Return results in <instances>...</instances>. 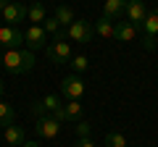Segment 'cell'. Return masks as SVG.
<instances>
[{
  "label": "cell",
  "mask_w": 158,
  "mask_h": 147,
  "mask_svg": "<svg viewBox=\"0 0 158 147\" xmlns=\"http://www.w3.org/2000/svg\"><path fill=\"white\" fill-rule=\"evenodd\" d=\"M3 68L8 74H27L34 68V53L21 47V50H6L3 53Z\"/></svg>",
  "instance_id": "1"
},
{
  "label": "cell",
  "mask_w": 158,
  "mask_h": 147,
  "mask_svg": "<svg viewBox=\"0 0 158 147\" xmlns=\"http://www.w3.org/2000/svg\"><path fill=\"white\" fill-rule=\"evenodd\" d=\"M92 34H95L92 24L87 21V18H77V21L66 29V40L69 42H79V45H87V42L92 40Z\"/></svg>",
  "instance_id": "2"
},
{
  "label": "cell",
  "mask_w": 158,
  "mask_h": 147,
  "mask_svg": "<svg viewBox=\"0 0 158 147\" xmlns=\"http://www.w3.org/2000/svg\"><path fill=\"white\" fill-rule=\"evenodd\" d=\"M27 11H29V6H24L19 0H8L6 8L0 11V18H3V24H8V26H19L21 21H27Z\"/></svg>",
  "instance_id": "3"
},
{
  "label": "cell",
  "mask_w": 158,
  "mask_h": 147,
  "mask_svg": "<svg viewBox=\"0 0 158 147\" xmlns=\"http://www.w3.org/2000/svg\"><path fill=\"white\" fill-rule=\"evenodd\" d=\"M24 45H27V50L37 53V50H45L48 47V32L42 29V24H32V26L24 29Z\"/></svg>",
  "instance_id": "4"
},
{
  "label": "cell",
  "mask_w": 158,
  "mask_h": 147,
  "mask_svg": "<svg viewBox=\"0 0 158 147\" xmlns=\"http://www.w3.org/2000/svg\"><path fill=\"white\" fill-rule=\"evenodd\" d=\"M0 47L3 50H21L24 47V32L19 26H0Z\"/></svg>",
  "instance_id": "5"
},
{
  "label": "cell",
  "mask_w": 158,
  "mask_h": 147,
  "mask_svg": "<svg viewBox=\"0 0 158 147\" xmlns=\"http://www.w3.org/2000/svg\"><path fill=\"white\" fill-rule=\"evenodd\" d=\"M45 53L50 58V63H69L71 61V45H69V40H56L53 37V42H48Z\"/></svg>",
  "instance_id": "6"
},
{
  "label": "cell",
  "mask_w": 158,
  "mask_h": 147,
  "mask_svg": "<svg viewBox=\"0 0 158 147\" xmlns=\"http://www.w3.org/2000/svg\"><path fill=\"white\" fill-rule=\"evenodd\" d=\"M124 16H127V21H129L132 26L137 29V32H142V24H145V18H148V8H145V3H142V0H127V11H124Z\"/></svg>",
  "instance_id": "7"
},
{
  "label": "cell",
  "mask_w": 158,
  "mask_h": 147,
  "mask_svg": "<svg viewBox=\"0 0 158 147\" xmlns=\"http://www.w3.org/2000/svg\"><path fill=\"white\" fill-rule=\"evenodd\" d=\"M34 129H37L40 139H56V137L61 134V121H58L56 116H40Z\"/></svg>",
  "instance_id": "8"
},
{
  "label": "cell",
  "mask_w": 158,
  "mask_h": 147,
  "mask_svg": "<svg viewBox=\"0 0 158 147\" xmlns=\"http://www.w3.org/2000/svg\"><path fill=\"white\" fill-rule=\"evenodd\" d=\"M61 95L66 100H82V95H85V81H82L79 74H71V76H66L61 81Z\"/></svg>",
  "instance_id": "9"
},
{
  "label": "cell",
  "mask_w": 158,
  "mask_h": 147,
  "mask_svg": "<svg viewBox=\"0 0 158 147\" xmlns=\"http://www.w3.org/2000/svg\"><path fill=\"white\" fill-rule=\"evenodd\" d=\"M142 34H145V50H153L158 40V8L148 11V18L142 24Z\"/></svg>",
  "instance_id": "10"
},
{
  "label": "cell",
  "mask_w": 158,
  "mask_h": 147,
  "mask_svg": "<svg viewBox=\"0 0 158 147\" xmlns=\"http://www.w3.org/2000/svg\"><path fill=\"white\" fill-rule=\"evenodd\" d=\"M127 11V0H106L103 3V18H108V21H121V16H124Z\"/></svg>",
  "instance_id": "11"
},
{
  "label": "cell",
  "mask_w": 158,
  "mask_h": 147,
  "mask_svg": "<svg viewBox=\"0 0 158 147\" xmlns=\"http://www.w3.org/2000/svg\"><path fill=\"white\" fill-rule=\"evenodd\" d=\"M135 37H137V29L132 26L127 18L116 21V32H113V40H116V42H132Z\"/></svg>",
  "instance_id": "12"
},
{
  "label": "cell",
  "mask_w": 158,
  "mask_h": 147,
  "mask_svg": "<svg viewBox=\"0 0 158 147\" xmlns=\"http://www.w3.org/2000/svg\"><path fill=\"white\" fill-rule=\"evenodd\" d=\"M3 137H6L8 147H21L24 142H27V134H24V129H21V126H16V124L6 126V129H3Z\"/></svg>",
  "instance_id": "13"
},
{
  "label": "cell",
  "mask_w": 158,
  "mask_h": 147,
  "mask_svg": "<svg viewBox=\"0 0 158 147\" xmlns=\"http://www.w3.org/2000/svg\"><path fill=\"white\" fill-rule=\"evenodd\" d=\"M82 113H85V108H82V100H66L63 102V121H82Z\"/></svg>",
  "instance_id": "14"
},
{
  "label": "cell",
  "mask_w": 158,
  "mask_h": 147,
  "mask_svg": "<svg viewBox=\"0 0 158 147\" xmlns=\"http://www.w3.org/2000/svg\"><path fill=\"white\" fill-rule=\"evenodd\" d=\"M53 18L61 24V29H69L74 21H77V16H74L71 6H58V8H56V13H53Z\"/></svg>",
  "instance_id": "15"
},
{
  "label": "cell",
  "mask_w": 158,
  "mask_h": 147,
  "mask_svg": "<svg viewBox=\"0 0 158 147\" xmlns=\"http://www.w3.org/2000/svg\"><path fill=\"white\" fill-rule=\"evenodd\" d=\"M92 29H95V34H98V37H103V40H113V32H116V24L100 16V21H98V24H92Z\"/></svg>",
  "instance_id": "16"
},
{
  "label": "cell",
  "mask_w": 158,
  "mask_h": 147,
  "mask_svg": "<svg viewBox=\"0 0 158 147\" xmlns=\"http://www.w3.org/2000/svg\"><path fill=\"white\" fill-rule=\"evenodd\" d=\"M48 18V11H45V6H42V3H32V6H29V11H27V21H32V24H42Z\"/></svg>",
  "instance_id": "17"
},
{
  "label": "cell",
  "mask_w": 158,
  "mask_h": 147,
  "mask_svg": "<svg viewBox=\"0 0 158 147\" xmlns=\"http://www.w3.org/2000/svg\"><path fill=\"white\" fill-rule=\"evenodd\" d=\"M11 124H16V110L0 100V126H11Z\"/></svg>",
  "instance_id": "18"
},
{
  "label": "cell",
  "mask_w": 158,
  "mask_h": 147,
  "mask_svg": "<svg viewBox=\"0 0 158 147\" xmlns=\"http://www.w3.org/2000/svg\"><path fill=\"white\" fill-rule=\"evenodd\" d=\"M106 147H127V137L121 134V131H108Z\"/></svg>",
  "instance_id": "19"
},
{
  "label": "cell",
  "mask_w": 158,
  "mask_h": 147,
  "mask_svg": "<svg viewBox=\"0 0 158 147\" xmlns=\"http://www.w3.org/2000/svg\"><path fill=\"white\" fill-rule=\"evenodd\" d=\"M69 66L74 68V74H85L87 68H90V61H87V55H74Z\"/></svg>",
  "instance_id": "20"
},
{
  "label": "cell",
  "mask_w": 158,
  "mask_h": 147,
  "mask_svg": "<svg viewBox=\"0 0 158 147\" xmlns=\"http://www.w3.org/2000/svg\"><path fill=\"white\" fill-rule=\"evenodd\" d=\"M90 131H92V126L87 124V121H77V124H74V134H77V139L90 137Z\"/></svg>",
  "instance_id": "21"
},
{
  "label": "cell",
  "mask_w": 158,
  "mask_h": 147,
  "mask_svg": "<svg viewBox=\"0 0 158 147\" xmlns=\"http://www.w3.org/2000/svg\"><path fill=\"white\" fill-rule=\"evenodd\" d=\"M42 29H45L48 34H58L61 32V24H58L56 18H45V21H42Z\"/></svg>",
  "instance_id": "22"
},
{
  "label": "cell",
  "mask_w": 158,
  "mask_h": 147,
  "mask_svg": "<svg viewBox=\"0 0 158 147\" xmlns=\"http://www.w3.org/2000/svg\"><path fill=\"white\" fill-rule=\"evenodd\" d=\"M74 147H95V142L90 139V137H85V139H77V145Z\"/></svg>",
  "instance_id": "23"
},
{
  "label": "cell",
  "mask_w": 158,
  "mask_h": 147,
  "mask_svg": "<svg viewBox=\"0 0 158 147\" xmlns=\"http://www.w3.org/2000/svg\"><path fill=\"white\" fill-rule=\"evenodd\" d=\"M21 147H40V145H37V142H34V139H27V142H24Z\"/></svg>",
  "instance_id": "24"
},
{
  "label": "cell",
  "mask_w": 158,
  "mask_h": 147,
  "mask_svg": "<svg viewBox=\"0 0 158 147\" xmlns=\"http://www.w3.org/2000/svg\"><path fill=\"white\" fill-rule=\"evenodd\" d=\"M3 89H6V87H3V79H0V97H3Z\"/></svg>",
  "instance_id": "25"
},
{
  "label": "cell",
  "mask_w": 158,
  "mask_h": 147,
  "mask_svg": "<svg viewBox=\"0 0 158 147\" xmlns=\"http://www.w3.org/2000/svg\"><path fill=\"white\" fill-rule=\"evenodd\" d=\"M0 68H3V53H0Z\"/></svg>",
  "instance_id": "26"
},
{
  "label": "cell",
  "mask_w": 158,
  "mask_h": 147,
  "mask_svg": "<svg viewBox=\"0 0 158 147\" xmlns=\"http://www.w3.org/2000/svg\"><path fill=\"white\" fill-rule=\"evenodd\" d=\"M0 26H3V18H0Z\"/></svg>",
  "instance_id": "27"
},
{
  "label": "cell",
  "mask_w": 158,
  "mask_h": 147,
  "mask_svg": "<svg viewBox=\"0 0 158 147\" xmlns=\"http://www.w3.org/2000/svg\"><path fill=\"white\" fill-rule=\"evenodd\" d=\"M34 3H37V0H34Z\"/></svg>",
  "instance_id": "28"
}]
</instances>
